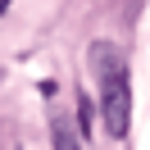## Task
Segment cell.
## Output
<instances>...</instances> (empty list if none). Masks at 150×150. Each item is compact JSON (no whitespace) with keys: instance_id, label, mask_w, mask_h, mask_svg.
<instances>
[{"instance_id":"6da1fadb","label":"cell","mask_w":150,"mask_h":150,"mask_svg":"<svg viewBox=\"0 0 150 150\" xmlns=\"http://www.w3.org/2000/svg\"><path fill=\"white\" fill-rule=\"evenodd\" d=\"M91 68L100 82V114H105V132L109 137H127L132 127V82H127V55L109 41L91 46Z\"/></svg>"},{"instance_id":"7a4b0ae2","label":"cell","mask_w":150,"mask_h":150,"mask_svg":"<svg viewBox=\"0 0 150 150\" xmlns=\"http://www.w3.org/2000/svg\"><path fill=\"white\" fill-rule=\"evenodd\" d=\"M50 137H55V150H82V141H77L73 123H68L64 114H55V118H50Z\"/></svg>"},{"instance_id":"3957f363","label":"cell","mask_w":150,"mask_h":150,"mask_svg":"<svg viewBox=\"0 0 150 150\" xmlns=\"http://www.w3.org/2000/svg\"><path fill=\"white\" fill-rule=\"evenodd\" d=\"M77 118H82V132H91V100L77 96Z\"/></svg>"},{"instance_id":"277c9868","label":"cell","mask_w":150,"mask_h":150,"mask_svg":"<svg viewBox=\"0 0 150 150\" xmlns=\"http://www.w3.org/2000/svg\"><path fill=\"white\" fill-rule=\"evenodd\" d=\"M5 9H9V0H0V14H5Z\"/></svg>"}]
</instances>
